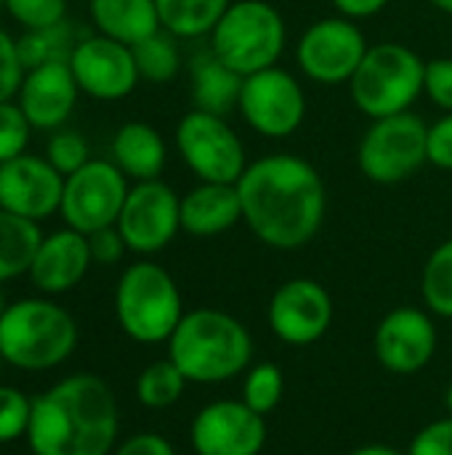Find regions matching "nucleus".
I'll list each match as a JSON object with an SVG mask.
<instances>
[{
    "label": "nucleus",
    "instance_id": "obj_1",
    "mask_svg": "<svg viewBox=\"0 0 452 455\" xmlns=\"http://www.w3.org/2000/svg\"><path fill=\"white\" fill-rule=\"evenodd\" d=\"M245 227L274 251H298L322 229L328 189L320 171L288 152L248 163L237 181Z\"/></svg>",
    "mask_w": 452,
    "mask_h": 455
},
{
    "label": "nucleus",
    "instance_id": "obj_2",
    "mask_svg": "<svg viewBox=\"0 0 452 455\" xmlns=\"http://www.w3.org/2000/svg\"><path fill=\"white\" fill-rule=\"evenodd\" d=\"M117 435V397L93 373L67 376L32 400L27 445L35 455H112Z\"/></svg>",
    "mask_w": 452,
    "mask_h": 455
},
{
    "label": "nucleus",
    "instance_id": "obj_3",
    "mask_svg": "<svg viewBox=\"0 0 452 455\" xmlns=\"http://www.w3.org/2000/svg\"><path fill=\"white\" fill-rule=\"evenodd\" d=\"M168 357L189 384H224L250 368V331L229 312L200 307L184 312L168 339Z\"/></svg>",
    "mask_w": 452,
    "mask_h": 455
},
{
    "label": "nucleus",
    "instance_id": "obj_4",
    "mask_svg": "<svg viewBox=\"0 0 452 455\" xmlns=\"http://www.w3.org/2000/svg\"><path fill=\"white\" fill-rule=\"evenodd\" d=\"M77 347L75 317L48 299L8 304L0 320V352L19 371H51L72 357Z\"/></svg>",
    "mask_w": 452,
    "mask_h": 455
},
{
    "label": "nucleus",
    "instance_id": "obj_5",
    "mask_svg": "<svg viewBox=\"0 0 452 455\" xmlns=\"http://www.w3.org/2000/svg\"><path fill=\"white\" fill-rule=\"evenodd\" d=\"M115 315L136 344H163L184 317V299L173 275L155 261L125 267L115 288Z\"/></svg>",
    "mask_w": 452,
    "mask_h": 455
},
{
    "label": "nucleus",
    "instance_id": "obj_6",
    "mask_svg": "<svg viewBox=\"0 0 452 455\" xmlns=\"http://www.w3.org/2000/svg\"><path fill=\"white\" fill-rule=\"evenodd\" d=\"M426 61L405 43H373L352 75L349 96L357 112L370 120L408 112L424 93Z\"/></svg>",
    "mask_w": 452,
    "mask_h": 455
},
{
    "label": "nucleus",
    "instance_id": "obj_7",
    "mask_svg": "<svg viewBox=\"0 0 452 455\" xmlns=\"http://www.w3.org/2000/svg\"><path fill=\"white\" fill-rule=\"evenodd\" d=\"M208 37L213 53L229 69L248 77L280 64L288 43V27L280 8L269 0H232Z\"/></svg>",
    "mask_w": 452,
    "mask_h": 455
},
{
    "label": "nucleus",
    "instance_id": "obj_8",
    "mask_svg": "<svg viewBox=\"0 0 452 455\" xmlns=\"http://www.w3.org/2000/svg\"><path fill=\"white\" fill-rule=\"evenodd\" d=\"M429 125L416 112L370 120L357 144L360 173L381 187L402 184L429 163Z\"/></svg>",
    "mask_w": 452,
    "mask_h": 455
},
{
    "label": "nucleus",
    "instance_id": "obj_9",
    "mask_svg": "<svg viewBox=\"0 0 452 455\" xmlns=\"http://www.w3.org/2000/svg\"><path fill=\"white\" fill-rule=\"evenodd\" d=\"M176 149L200 181L237 184L248 168L245 144L226 117L189 109L176 125Z\"/></svg>",
    "mask_w": 452,
    "mask_h": 455
},
{
    "label": "nucleus",
    "instance_id": "obj_10",
    "mask_svg": "<svg viewBox=\"0 0 452 455\" xmlns=\"http://www.w3.org/2000/svg\"><path fill=\"white\" fill-rule=\"evenodd\" d=\"M237 109L258 136L290 139L306 120V93L298 77L277 64L242 77Z\"/></svg>",
    "mask_w": 452,
    "mask_h": 455
},
{
    "label": "nucleus",
    "instance_id": "obj_11",
    "mask_svg": "<svg viewBox=\"0 0 452 455\" xmlns=\"http://www.w3.org/2000/svg\"><path fill=\"white\" fill-rule=\"evenodd\" d=\"M128 189V176L112 160H88L64 179L59 213L69 229L93 235L117 224Z\"/></svg>",
    "mask_w": 452,
    "mask_h": 455
},
{
    "label": "nucleus",
    "instance_id": "obj_12",
    "mask_svg": "<svg viewBox=\"0 0 452 455\" xmlns=\"http://www.w3.org/2000/svg\"><path fill=\"white\" fill-rule=\"evenodd\" d=\"M370 43L357 21L328 16L309 24L296 45V61L306 80L317 85H344L357 72Z\"/></svg>",
    "mask_w": 452,
    "mask_h": 455
},
{
    "label": "nucleus",
    "instance_id": "obj_13",
    "mask_svg": "<svg viewBox=\"0 0 452 455\" xmlns=\"http://www.w3.org/2000/svg\"><path fill=\"white\" fill-rule=\"evenodd\" d=\"M115 227L120 229L131 253H160L181 232V197L163 179L136 181L128 189Z\"/></svg>",
    "mask_w": 452,
    "mask_h": 455
},
{
    "label": "nucleus",
    "instance_id": "obj_14",
    "mask_svg": "<svg viewBox=\"0 0 452 455\" xmlns=\"http://www.w3.org/2000/svg\"><path fill=\"white\" fill-rule=\"evenodd\" d=\"M266 323L269 331L290 347L317 344L333 323V299L322 283L293 277L272 293Z\"/></svg>",
    "mask_w": 452,
    "mask_h": 455
},
{
    "label": "nucleus",
    "instance_id": "obj_15",
    "mask_svg": "<svg viewBox=\"0 0 452 455\" xmlns=\"http://www.w3.org/2000/svg\"><path fill=\"white\" fill-rule=\"evenodd\" d=\"M69 67L80 93L99 101H120L131 96L141 80L133 48L104 35H85L77 43Z\"/></svg>",
    "mask_w": 452,
    "mask_h": 455
},
{
    "label": "nucleus",
    "instance_id": "obj_16",
    "mask_svg": "<svg viewBox=\"0 0 452 455\" xmlns=\"http://www.w3.org/2000/svg\"><path fill=\"white\" fill-rule=\"evenodd\" d=\"M189 437L197 455H258L266 445V421L242 400H216L200 408Z\"/></svg>",
    "mask_w": 452,
    "mask_h": 455
},
{
    "label": "nucleus",
    "instance_id": "obj_17",
    "mask_svg": "<svg viewBox=\"0 0 452 455\" xmlns=\"http://www.w3.org/2000/svg\"><path fill=\"white\" fill-rule=\"evenodd\" d=\"M376 360L397 376H413L424 371L437 352V328L429 312L418 307L392 309L373 336Z\"/></svg>",
    "mask_w": 452,
    "mask_h": 455
},
{
    "label": "nucleus",
    "instance_id": "obj_18",
    "mask_svg": "<svg viewBox=\"0 0 452 455\" xmlns=\"http://www.w3.org/2000/svg\"><path fill=\"white\" fill-rule=\"evenodd\" d=\"M64 179L45 157L29 152L0 163V208L43 221L61 208Z\"/></svg>",
    "mask_w": 452,
    "mask_h": 455
},
{
    "label": "nucleus",
    "instance_id": "obj_19",
    "mask_svg": "<svg viewBox=\"0 0 452 455\" xmlns=\"http://www.w3.org/2000/svg\"><path fill=\"white\" fill-rule=\"evenodd\" d=\"M80 85L69 61H51L24 72L16 101L37 131H59L75 112Z\"/></svg>",
    "mask_w": 452,
    "mask_h": 455
},
{
    "label": "nucleus",
    "instance_id": "obj_20",
    "mask_svg": "<svg viewBox=\"0 0 452 455\" xmlns=\"http://www.w3.org/2000/svg\"><path fill=\"white\" fill-rule=\"evenodd\" d=\"M91 264L93 259H91L88 237L83 232L64 227L59 232L43 235L27 275L40 293L59 296L77 288L88 275Z\"/></svg>",
    "mask_w": 452,
    "mask_h": 455
},
{
    "label": "nucleus",
    "instance_id": "obj_21",
    "mask_svg": "<svg viewBox=\"0 0 452 455\" xmlns=\"http://www.w3.org/2000/svg\"><path fill=\"white\" fill-rule=\"evenodd\" d=\"M242 221V203L237 184L200 181L181 195V232L208 240L229 232Z\"/></svg>",
    "mask_w": 452,
    "mask_h": 455
},
{
    "label": "nucleus",
    "instance_id": "obj_22",
    "mask_svg": "<svg viewBox=\"0 0 452 455\" xmlns=\"http://www.w3.org/2000/svg\"><path fill=\"white\" fill-rule=\"evenodd\" d=\"M112 163L133 181H152L163 176L168 147L160 131L144 120H128L112 139Z\"/></svg>",
    "mask_w": 452,
    "mask_h": 455
},
{
    "label": "nucleus",
    "instance_id": "obj_23",
    "mask_svg": "<svg viewBox=\"0 0 452 455\" xmlns=\"http://www.w3.org/2000/svg\"><path fill=\"white\" fill-rule=\"evenodd\" d=\"M88 16L96 35L136 45L163 29L155 0H88Z\"/></svg>",
    "mask_w": 452,
    "mask_h": 455
},
{
    "label": "nucleus",
    "instance_id": "obj_24",
    "mask_svg": "<svg viewBox=\"0 0 452 455\" xmlns=\"http://www.w3.org/2000/svg\"><path fill=\"white\" fill-rule=\"evenodd\" d=\"M192 75V101L194 109H205L213 115L226 117L232 109H237L240 91H242V75L229 69L213 48H200L189 61Z\"/></svg>",
    "mask_w": 452,
    "mask_h": 455
},
{
    "label": "nucleus",
    "instance_id": "obj_25",
    "mask_svg": "<svg viewBox=\"0 0 452 455\" xmlns=\"http://www.w3.org/2000/svg\"><path fill=\"white\" fill-rule=\"evenodd\" d=\"M43 232L37 221L0 208V285L29 272Z\"/></svg>",
    "mask_w": 452,
    "mask_h": 455
},
{
    "label": "nucleus",
    "instance_id": "obj_26",
    "mask_svg": "<svg viewBox=\"0 0 452 455\" xmlns=\"http://www.w3.org/2000/svg\"><path fill=\"white\" fill-rule=\"evenodd\" d=\"M160 24L178 40H197L213 32L232 0H155Z\"/></svg>",
    "mask_w": 452,
    "mask_h": 455
},
{
    "label": "nucleus",
    "instance_id": "obj_27",
    "mask_svg": "<svg viewBox=\"0 0 452 455\" xmlns=\"http://www.w3.org/2000/svg\"><path fill=\"white\" fill-rule=\"evenodd\" d=\"M83 37L77 35V29L69 24V19L53 24V27H43V29H27L19 40H16V51L21 59L24 72L51 64V61H69L77 43Z\"/></svg>",
    "mask_w": 452,
    "mask_h": 455
},
{
    "label": "nucleus",
    "instance_id": "obj_28",
    "mask_svg": "<svg viewBox=\"0 0 452 455\" xmlns=\"http://www.w3.org/2000/svg\"><path fill=\"white\" fill-rule=\"evenodd\" d=\"M176 40L178 37H173L170 32L157 29L155 35H149L133 45V59H136L141 80H149L155 85H165L178 75L181 53H178Z\"/></svg>",
    "mask_w": 452,
    "mask_h": 455
},
{
    "label": "nucleus",
    "instance_id": "obj_29",
    "mask_svg": "<svg viewBox=\"0 0 452 455\" xmlns=\"http://www.w3.org/2000/svg\"><path fill=\"white\" fill-rule=\"evenodd\" d=\"M186 384L189 381L176 368V363L170 357H165V360H157V363L147 365L139 373L136 397L149 411H165V408H170V405H176L181 400Z\"/></svg>",
    "mask_w": 452,
    "mask_h": 455
},
{
    "label": "nucleus",
    "instance_id": "obj_30",
    "mask_svg": "<svg viewBox=\"0 0 452 455\" xmlns=\"http://www.w3.org/2000/svg\"><path fill=\"white\" fill-rule=\"evenodd\" d=\"M421 296L432 315L452 320V240L432 251L421 272Z\"/></svg>",
    "mask_w": 452,
    "mask_h": 455
},
{
    "label": "nucleus",
    "instance_id": "obj_31",
    "mask_svg": "<svg viewBox=\"0 0 452 455\" xmlns=\"http://www.w3.org/2000/svg\"><path fill=\"white\" fill-rule=\"evenodd\" d=\"M285 392L282 371L274 363H258L245 371L242 381V403L258 416H269L280 408Z\"/></svg>",
    "mask_w": 452,
    "mask_h": 455
},
{
    "label": "nucleus",
    "instance_id": "obj_32",
    "mask_svg": "<svg viewBox=\"0 0 452 455\" xmlns=\"http://www.w3.org/2000/svg\"><path fill=\"white\" fill-rule=\"evenodd\" d=\"M45 160L61 176H69V173L80 171L91 160V149H88L85 136L77 133V131H67V128L53 131V136L48 139V147H45Z\"/></svg>",
    "mask_w": 452,
    "mask_h": 455
},
{
    "label": "nucleus",
    "instance_id": "obj_33",
    "mask_svg": "<svg viewBox=\"0 0 452 455\" xmlns=\"http://www.w3.org/2000/svg\"><path fill=\"white\" fill-rule=\"evenodd\" d=\"M32 123L27 120L19 101H0V163H8L27 152Z\"/></svg>",
    "mask_w": 452,
    "mask_h": 455
},
{
    "label": "nucleus",
    "instance_id": "obj_34",
    "mask_svg": "<svg viewBox=\"0 0 452 455\" xmlns=\"http://www.w3.org/2000/svg\"><path fill=\"white\" fill-rule=\"evenodd\" d=\"M32 419V400L13 387H0V445L27 437Z\"/></svg>",
    "mask_w": 452,
    "mask_h": 455
},
{
    "label": "nucleus",
    "instance_id": "obj_35",
    "mask_svg": "<svg viewBox=\"0 0 452 455\" xmlns=\"http://www.w3.org/2000/svg\"><path fill=\"white\" fill-rule=\"evenodd\" d=\"M5 11L24 29H43L67 19V0H5Z\"/></svg>",
    "mask_w": 452,
    "mask_h": 455
},
{
    "label": "nucleus",
    "instance_id": "obj_36",
    "mask_svg": "<svg viewBox=\"0 0 452 455\" xmlns=\"http://www.w3.org/2000/svg\"><path fill=\"white\" fill-rule=\"evenodd\" d=\"M424 93L437 109L452 112V56H437L426 61Z\"/></svg>",
    "mask_w": 452,
    "mask_h": 455
},
{
    "label": "nucleus",
    "instance_id": "obj_37",
    "mask_svg": "<svg viewBox=\"0 0 452 455\" xmlns=\"http://www.w3.org/2000/svg\"><path fill=\"white\" fill-rule=\"evenodd\" d=\"M24 80V67L16 51V40L0 27V101H8L19 93Z\"/></svg>",
    "mask_w": 452,
    "mask_h": 455
},
{
    "label": "nucleus",
    "instance_id": "obj_38",
    "mask_svg": "<svg viewBox=\"0 0 452 455\" xmlns=\"http://www.w3.org/2000/svg\"><path fill=\"white\" fill-rule=\"evenodd\" d=\"M408 455H452V416L424 427L413 437Z\"/></svg>",
    "mask_w": 452,
    "mask_h": 455
},
{
    "label": "nucleus",
    "instance_id": "obj_39",
    "mask_svg": "<svg viewBox=\"0 0 452 455\" xmlns=\"http://www.w3.org/2000/svg\"><path fill=\"white\" fill-rule=\"evenodd\" d=\"M85 237H88V248H91L93 264H101V267L117 264L125 256V251H128V245H125V240H123L117 227H104V229H99L93 235H85Z\"/></svg>",
    "mask_w": 452,
    "mask_h": 455
},
{
    "label": "nucleus",
    "instance_id": "obj_40",
    "mask_svg": "<svg viewBox=\"0 0 452 455\" xmlns=\"http://www.w3.org/2000/svg\"><path fill=\"white\" fill-rule=\"evenodd\" d=\"M429 163L440 171H452V112L429 125Z\"/></svg>",
    "mask_w": 452,
    "mask_h": 455
},
{
    "label": "nucleus",
    "instance_id": "obj_41",
    "mask_svg": "<svg viewBox=\"0 0 452 455\" xmlns=\"http://www.w3.org/2000/svg\"><path fill=\"white\" fill-rule=\"evenodd\" d=\"M112 455H176L173 445L157 432H139L123 440Z\"/></svg>",
    "mask_w": 452,
    "mask_h": 455
},
{
    "label": "nucleus",
    "instance_id": "obj_42",
    "mask_svg": "<svg viewBox=\"0 0 452 455\" xmlns=\"http://www.w3.org/2000/svg\"><path fill=\"white\" fill-rule=\"evenodd\" d=\"M338 16H346L352 21H362L370 16H378L392 0H330Z\"/></svg>",
    "mask_w": 452,
    "mask_h": 455
},
{
    "label": "nucleus",
    "instance_id": "obj_43",
    "mask_svg": "<svg viewBox=\"0 0 452 455\" xmlns=\"http://www.w3.org/2000/svg\"><path fill=\"white\" fill-rule=\"evenodd\" d=\"M349 455H408V453H402V451H397V448H392V445H381V443H376V445H362V448L352 451Z\"/></svg>",
    "mask_w": 452,
    "mask_h": 455
},
{
    "label": "nucleus",
    "instance_id": "obj_44",
    "mask_svg": "<svg viewBox=\"0 0 452 455\" xmlns=\"http://www.w3.org/2000/svg\"><path fill=\"white\" fill-rule=\"evenodd\" d=\"M437 11H442V13H450L452 16V0H429Z\"/></svg>",
    "mask_w": 452,
    "mask_h": 455
},
{
    "label": "nucleus",
    "instance_id": "obj_45",
    "mask_svg": "<svg viewBox=\"0 0 452 455\" xmlns=\"http://www.w3.org/2000/svg\"><path fill=\"white\" fill-rule=\"evenodd\" d=\"M5 309H8V301H5V293H3V288H0V320H3V315H5Z\"/></svg>",
    "mask_w": 452,
    "mask_h": 455
},
{
    "label": "nucleus",
    "instance_id": "obj_46",
    "mask_svg": "<svg viewBox=\"0 0 452 455\" xmlns=\"http://www.w3.org/2000/svg\"><path fill=\"white\" fill-rule=\"evenodd\" d=\"M445 403H448V411L452 413V384H450V389H448V397H445Z\"/></svg>",
    "mask_w": 452,
    "mask_h": 455
},
{
    "label": "nucleus",
    "instance_id": "obj_47",
    "mask_svg": "<svg viewBox=\"0 0 452 455\" xmlns=\"http://www.w3.org/2000/svg\"><path fill=\"white\" fill-rule=\"evenodd\" d=\"M3 365H5V357H3V352H0V373H3Z\"/></svg>",
    "mask_w": 452,
    "mask_h": 455
},
{
    "label": "nucleus",
    "instance_id": "obj_48",
    "mask_svg": "<svg viewBox=\"0 0 452 455\" xmlns=\"http://www.w3.org/2000/svg\"><path fill=\"white\" fill-rule=\"evenodd\" d=\"M0 8H5V0H0Z\"/></svg>",
    "mask_w": 452,
    "mask_h": 455
}]
</instances>
